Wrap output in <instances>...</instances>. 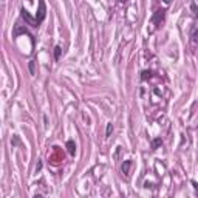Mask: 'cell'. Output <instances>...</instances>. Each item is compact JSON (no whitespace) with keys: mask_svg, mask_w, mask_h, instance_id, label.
I'll list each match as a JSON object with an SVG mask.
<instances>
[{"mask_svg":"<svg viewBox=\"0 0 198 198\" xmlns=\"http://www.w3.org/2000/svg\"><path fill=\"white\" fill-rule=\"evenodd\" d=\"M20 13H22V17L25 19V22H26L28 25H31L32 28H39V22H37L36 19H32V17L29 16V13H28V11H26L25 8H22Z\"/></svg>","mask_w":198,"mask_h":198,"instance_id":"6da1fadb","label":"cell"},{"mask_svg":"<svg viewBox=\"0 0 198 198\" xmlns=\"http://www.w3.org/2000/svg\"><path fill=\"white\" fill-rule=\"evenodd\" d=\"M45 16H47V8H45V2H39V14L36 16V20L39 23H42L45 20Z\"/></svg>","mask_w":198,"mask_h":198,"instance_id":"7a4b0ae2","label":"cell"},{"mask_svg":"<svg viewBox=\"0 0 198 198\" xmlns=\"http://www.w3.org/2000/svg\"><path fill=\"white\" fill-rule=\"evenodd\" d=\"M130 167H131V161H124L122 162V166H121V172H122L125 177H128V172H130Z\"/></svg>","mask_w":198,"mask_h":198,"instance_id":"3957f363","label":"cell"},{"mask_svg":"<svg viewBox=\"0 0 198 198\" xmlns=\"http://www.w3.org/2000/svg\"><path fill=\"white\" fill-rule=\"evenodd\" d=\"M190 40L193 43H198V26H192V29H190Z\"/></svg>","mask_w":198,"mask_h":198,"instance_id":"277c9868","label":"cell"},{"mask_svg":"<svg viewBox=\"0 0 198 198\" xmlns=\"http://www.w3.org/2000/svg\"><path fill=\"white\" fill-rule=\"evenodd\" d=\"M162 19H164V13H162V11H156V13H155V16H153V22L159 25L161 22H162Z\"/></svg>","mask_w":198,"mask_h":198,"instance_id":"5b68a950","label":"cell"},{"mask_svg":"<svg viewBox=\"0 0 198 198\" xmlns=\"http://www.w3.org/2000/svg\"><path fill=\"white\" fill-rule=\"evenodd\" d=\"M150 78H152V71L150 70H144V71L141 73V81H147Z\"/></svg>","mask_w":198,"mask_h":198,"instance_id":"8992f818","label":"cell"},{"mask_svg":"<svg viewBox=\"0 0 198 198\" xmlns=\"http://www.w3.org/2000/svg\"><path fill=\"white\" fill-rule=\"evenodd\" d=\"M67 147H68V153H70V155H74V153H76L74 142H73V141H68V142H67Z\"/></svg>","mask_w":198,"mask_h":198,"instance_id":"52a82bcc","label":"cell"},{"mask_svg":"<svg viewBox=\"0 0 198 198\" xmlns=\"http://www.w3.org/2000/svg\"><path fill=\"white\" fill-rule=\"evenodd\" d=\"M60 53H62V48H60V47L57 45L56 48H54V59H56V60H57V59L60 57Z\"/></svg>","mask_w":198,"mask_h":198,"instance_id":"ba28073f","label":"cell"},{"mask_svg":"<svg viewBox=\"0 0 198 198\" xmlns=\"http://www.w3.org/2000/svg\"><path fill=\"white\" fill-rule=\"evenodd\" d=\"M112 131H113V124L110 122V124H107V131H105V135L110 136V135H112Z\"/></svg>","mask_w":198,"mask_h":198,"instance_id":"9c48e42d","label":"cell"},{"mask_svg":"<svg viewBox=\"0 0 198 198\" xmlns=\"http://www.w3.org/2000/svg\"><path fill=\"white\" fill-rule=\"evenodd\" d=\"M159 144H162V141H161V139L158 138V139H155V141L152 142V147H153V149H156V147H158Z\"/></svg>","mask_w":198,"mask_h":198,"instance_id":"30bf717a","label":"cell"},{"mask_svg":"<svg viewBox=\"0 0 198 198\" xmlns=\"http://www.w3.org/2000/svg\"><path fill=\"white\" fill-rule=\"evenodd\" d=\"M34 63H36L34 60H31V62H29V73H31V74H34V73H36V70H34Z\"/></svg>","mask_w":198,"mask_h":198,"instance_id":"8fae6325","label":"cell"},{"mask_svg":"<svg viewBox=\"0 0 198 198\" xmlns=\"http://www.w3.org/2000/svg\"><path fill=\"white\" fill-rule=\"evenodd\" d=\"M40 169H42V161H39V164L36 166V172H40Z\"/></svg>","mask_w":198,"mask_h":198,"instance_id":"7c38bea8","label":"cell"},{"mask_svg":"<svg viewBox=\"0 0 198 198\" xmlns=\"http://www.w3.org/2000/svg\"><path fill=\"white\" fill-rule=\"evenodd\" d=\"M192 184H193V187H195V189H196V190H198V184H196V183H195V181H192Z\"/></svg>","mask_w":198,"mask_h":198,"instance_id":"4fadbf2b","label":"cell"},{"mask_svg":"<svg viewBox=\"0 0 198 198\" xmlns=\"http://www.w3.org/2000/svg\"><path fill=\"white\" fill-rule=\"evenodd\" d=\"M34 198H43V196H42L40 193H37V195H34Z\"/></svg>","mask_w":198,"mask_h":198,"instance_id":"5bb4252c","label":"cell"}]
</instances>
